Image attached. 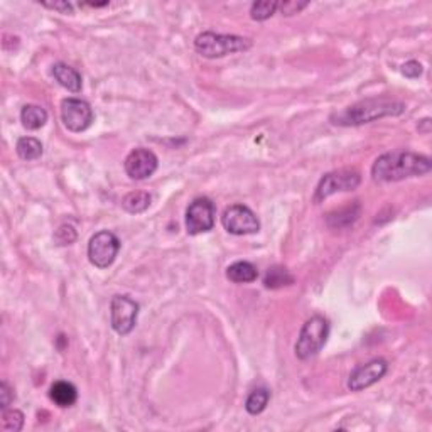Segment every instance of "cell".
<instances>
[{"label":"cell","mask_w":432,"mask_h":432,"mask_svg":"<svg viewBox=\"0 0 432 432\" xmlns=\"http://www.w3.org/2000/svg\"><path fill=\"white\" fill-rule=\"evenodd\" d=\"M432 169L431 157L410 150H392L382 154L371 166L375 183H397L417 176H426Z\"/></svg>","instance_id":"cell-1"},{"label":"cell","mask_w":432,"mask_h":432,"mask_svg":"<svg viewBox=\"0 0 432 432\" xmlns=\"http://www.w3.org/2000/svg\"><path fill=\"white\" fill-rule=\"evenodd\" d=\"M404 112L405 105L402 102L388 100V98H368V100L358 102L341 112H335L330 120L331 124L341 125V127H355V125L385 119V116L402 115Z\"/></svg>","instance_id":"cell-2"},{"label":"cell","mask_w":432,"mask_h":432,"mask_svg":"<svg viewBox=\"0 0 432 432\" xmlns=\"http://www.w3.org/2000/svg\"><path fill=\"white\" fill-rule=\"evenodd\" d=\"M252 39L244 36H235V34H216L211 31L198 34L194 39V51L201 54L203 58L216 59L224 58L228 54L245 53L252 49Z\"/></svg>","instance_id":"cell-3"},{"label":"cell","mask_w":432,"mask_h":432,"mask_svg":"<svg viewBox=\"0 0 432 432\" xmlns=\"http://www.w3.org/2000/svg\"><path fill=\"white\" fill-rule=\"evenodd\" d=\"M328 338H330V321L321 314L309 318L302 324L299 338H297L296 347H294L296 356L302 361L316 356L324 348Z\"/></svg>","instance_id":"cell-4"},{"label":"cell","mask_w":432,"mask_h":432,"mask_svg":"<svg viewBox=\"0 0 432 432\" xmlns=\"http://www.w3.org/2000/svg\"><path fill=\"white\" fill-rule=\"evenodd\" d=\"M140 306L132 297L116 294L110 301V324L120 336L131 335L137 324Z\"/></svg>","instance_id":"cell-5"},{"label":"cell","mask_w":432,"mask_h":432,"mask_svg":"<svg viewBox=\"0 0 432 432\" xmlns=\"http://www.w3.org/2000/svg\"><path fill=\"white\" fill-rule=\"evenodd\" d=\"M361 183V174L356 169H340L324 174L319 181L316 194H314V203H321L336 193L353 191Z\"/></svg>","instance_id":"cell-6"},{"label":"cell","mask_w":432,"mask_h":432,"mask_svg":"<svg viewBox=\"0 0 432 432\" xmlns=\"http://www.w3.org/2000/svg\"><path fill=\"white\" fill-rule=\"evenodd\" d=\"M120 252V240L115 233L103 230L95 233L88 244V260L97 269H108Z\"/></svg>","instance_id":"cell-7"},{"label":"cell","mask_w":432,"mask_h":432,"mask_svg":"<svg viewBox=\"0 0 432 432\" xmlns=\"http://www.w3.org/2000/svg\"><path fill=\"white\" fill-rule=\"evenodd\" d=\"M216 220V206L210 198H196L186 210V232L196 236L213 230Z\"/></svg>","instance_id":"cell-8"},{"label":"cell","mask_w":432,"mask_h":432,"mask_svg":"<svg viewBox=\"0 0 432 432\" xmlns=\"http://www.w3.org/2000/svg\"><path fill=\"white\" fill-rule=\"evenodd\" d=\"M222 224L228 233L236 236L255 235L260 232V222L257 215L245 205H232L223 211Z\"/></svg>","instance_id":"cell-9"},{"label":"cell","mask_w":432,"mask_h":432,"mask_svg":"<svg viewBox=\"0 0 432 432\" xmlns=\"http://www.w3.org/2000/svg\"><path fill=\"white\" fill-rule=\"evenodd\" d=\"M61 120L63 125L73 133L88 131L92 127L95 114L88 102L81 98H64L61 102Z\"/></svg>","instance_id":"cell-10"},{"label":"cell","mask_w":432,"mask_h":432,"mask_svg":"<svg viewBox=\"0 0 432 432\" xmlns=\"http://www.w3.org/2000/svg\"><path fill=\"white\" fill-rule=\"evenodd\" d=\"M125 172L133 181H144L149 179L150 176L157 171L159 159L152 150L144 149V147H137L131 154L125 157L124 162Z\"/></svg>","instance_id":"cell-11"},{"label":"cell","mask_w":432,"mask_h":432,"mask_svg":"<svg viewBox=\"0 0 432 432\" xmlns=\"http://www.w3.org/2000/svg\"><path fill=\"white\" fill-rule=\"evenodd\" d=\"M388 371V363L383 358H375L365 365L356 366L348 378V388L352 392H361L380 382Z\"/></svg>","instance_id":"cell-12"},{"label":"cell","mask_w":432,"mask_h":432,"mask_svg":"<svg viewBox=\"0 0 432 432\" xmlns=\"http://www.w3.org/2000/svg\"><path fill=\"white\" fill-rule=\"evenodd\" d=\"M51 73H53L54 80L58 81L64 90H68V92L80 93L81 88H83V78H81L80 73H78L75 68H71L70 64L56 63Z\"/></svg>","instance_id":"cell-13"},{"label":"cell","mask_w":432,"mask_h":432,"mask_svg":"<svg viewBox=\"0 0 432 432\" xmlns=\"http://www.w3.org/2000/svg\"><path fill=\"white\" fill-rule=\"evenodd\" d=\"M49 399L54 402L58 407H71L78 400V390L71 382L66 380H58L49 388Z\"/></svg>","instance_id":"cell-14"},{"label":"cell","mask_w":432,"mask_h":432,"mask_svg":"<svg viewBox=\"0 0 432 432\" xmlns=\"http://www.w3.org/2000/svg\"><path fill=\"white\" fill-rule=\"evenodd\" d=\"M227 279L235 284H250L258 279V270L252 262L239 260L227 269Z\"/></svg>","instance_id":"cell-15"},{"label":"cell","mask_w":432,"mask_h":432,"mask_svg":"<svg viewBox=\"0 0 432 432\" xmlns=\"http://www.w3.org/2000/svg\"><path fill=\"white\" fill-rule=\"evenodd\" d=\"M20 122H23L24 128L28 131H39L42 128L47 122V112L39 105H24L20 110Z\"/></svg>","instance_id":"cell-16"},{"label":"cell","mask_w":432,"mask_h":432,"mask_svg":"<svg viewBox=\"0 0 432 432\" xmlns=\"http://www.w3.org/2000/svg\"><path fill=\"white\" fill-rule=\"evenodd\" d=\"M150 203H152V194L147 191H132L125 194L122 200V208L131 215L144 213L149 210Z\"/></svg>","instance_id":"cell-17"},{"label":"cell","mask_w":432,"mask_h":432,"mask_svg":"<svg viewBox=\"0 0 432 432\" xmlns=\"http://www.w3.org/2000/svg\"><path fill=\"white\" fill-rule=\"evenodd\" d=\"M16 150L23 161H36L44 152V147L36 137H20L16 144Z\"/></svg>","instance_id":"cell-18"},{"label":"cell","mask_w":432,"mask_h":432,"mask_svg":"<svg viewBox=\"0 0 432 432\" xmlns=\"http://www.w3.org/2000/svg\"><path fill=\"white\" fill-rule=\"evenodd\" d=\"M294 284V275L289 272L286 267H270L267 270L265 277H263V286L267 289H280L286 286H292Z\"/></svg>","instance_id":"cell-19"},{"label":"cell","mask_w":432,"mask_h":432,"mask_svg":"<svg viewBox=\"0 0 432 432\" xmlns=\"http://www.w3.org/2000/svg\"><path fill=\"white\" fill-rule=\"evenodd\" d=\"M270 400V392L267 388H255V390L250 392V395L247 397V402H245V409L250 416H258L262 414L263 410L267 409Z\"/></svg>","instance_id":"cell-20"},{"label":"cell","mask_w":432,"mask_h":432,"mask_svg":"<svg viewBox=\"0 0 432 432\" xmlns=\"http://www.w3.org/2000/svg\"><path fill=\"white\" fill-rule=\"evenodd\" d=\"M277 11L279 2H275V0H258L250 6V17L257 23H263V20L270 19Z\"/></svg>","instance_id":"cell-21"},{"label":"cell","mask_w":432,"mask_h":432,"mask_svg":"<svg viewBox=\"0 0 432 432\" xmlns=\"http://www.w3.org/2000/svg\"><path fill=\"white\" fill-rule=\"evenodd\" d=\"M24 427V414L17 409L2 410V429L7 432H19Z\"/></svg>","instance_id":"cell-22"},{"label":"cell","mask_w":432,"mask_h":432,"mask_svg":"<svg viewBox=\"0 0 432 432\" xmlns=\"http://www.w3.org/2000/svg\"><path fill=\"white\" fill-rule=\"evenodd\" d=\"M78 239V233L71 224H61L54 233V244L58 247H66V245H73Z\"/></svg>","instance_id":"cell-23"},{"label":"cell","mask_w":432,"mask_h":432,"mask_svg":"<svg viewBox=\"0 0 432 432\" xmlns=\"http://www.w3.org/2000/svg\"><path fill=\"white\" fill-rule=\"evenodd\" d=\"M306 7H309V2H297V0L279 2V12L286 17H291L294 14H299V12L304 11Z\"/></svg>","instance_id":"cell-24"},{"label":"cell","mask_w":432,"mask_h":432,"mask_svg":"<svg viewBox=\"0 0 432 432\" xmlns=\"http://www.w3.org/2000/svg\"><path fill=\"white\" fill-rule=\"evenodd\" d=\"M14 399H16V394L11 388V385H8L7 382L0 383V409L2 410L8 409V405L14 402Z\"/></svg>","instance_id":"cell-25"},{"label":"cell","mask_w":432,"mask_h":432,"mask_svg":"<svg viewBox=\"0 0 432 432\" xmlns=\"http://www.w3.org/2000/svg\"><path fill=\"white\" fill-rule=\"evenodd\" d=\"M402 75L405 78H410V80H416L422 75V71H424V68H422V64L416 61V59H412V61H407L402 66Z\"/></svg>","instance_id":"cell-26"},{"label":"cell","mask_w":432,"mask_h":432,"mask_svg":"<svg viewBox=\"0 0 432 432\" xmlns=\"http://www.w3.org/2000/svg\"><path fill=\"white\" fill-rule=\"evenodd\" d=\"M42 7L51 8V11H58L59 14H73V6L66 0H61V2H42Z\"/></svg>","instance_id":"cell-27"}]
</instances>
